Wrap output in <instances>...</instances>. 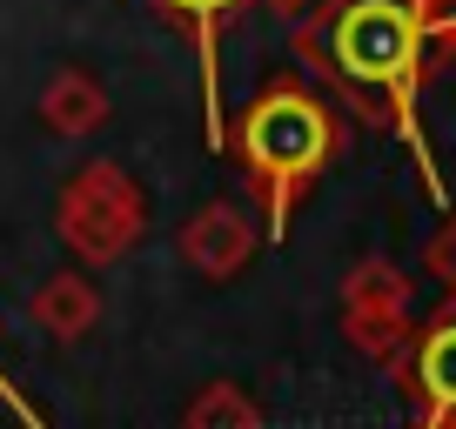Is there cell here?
<instances>
[{
	"instance_id": "cell-6",
	"label": "cell",
	"mask_w": 456,
	"mask_h": 429,
	"mask_svg": "<svg viewBox=\"0 0 456 429\" xmlns=\"http://www.w3.org/2000/svg\"><path fill=\"white\" fill-rule=\"evenodd\" d=\"M396 376H403V389H410V402L423 416H456V295L416 329V343L396 362Z\"/></svg>"
},
{
	"instance_id": "cell-13",
	"label": "cell",
	"mask_w": 456,
	"mask_h": 429,
	"mask_svg": "<svg viewBox=\"0 0 456 429\" xmlns=\"http://www.w3.org/2000/svg\"><path fill=\"white\" fill-rule=\"evenodd\" d=\"M416 429H456V416H416Z\"/></svg>"
},
{
	"instance_id": "cell-1",
	"label": "cell",
	"mask_w": 456,
	"mask_h": 429,
	"mask_svg": "<svg viewBox=\"0 0 456 429\" xmlns=\"http://www.w3.org/2000/svg\"><path fill=\"white\" fill-rule=\"evenodd\" d=\"M296 54L315 61L329 81H342L362 101V121L396 128L429 168L423 128H416V94H423V68H429V0H329V7H309V20L296 28ZM429 188L443 195L436 168H429Z\"/></svg>"
},
{
	"instance_id": "cell-3",
	"label": "cell",
	"mask_w": 456,
	"mask_h": 429,
	"mask_svg": "<svg viewBox=\"0 0 456 429\" xmlns=\"http://www.w3.org/2000/svg\"><path fill=\"white\" fill-rule=\"evenodd\" d=\"M54 229H61V242H68L74 262H87V269H114V262L142 242L148 201H142V188H134L128 168L87 161V168H74L68 182H61Z\"/></svg>"
},
{
	"instance_id": "cell-12",
	"label": "cell",
	"mask_w": 456,
	"mask_h": 429,
	"mask_svg": "<svg viewBox=\"0 0 456 429\" xmlns=\"http://www.w3.org/2000/svg\"><path fill=\"white\" fill-rule=\"evenodd\" d=\"M262 7H269V14H282V20H302L315 0H262Z\"/></svg>"
},
{
	"instance_id": "cell-7",
	"label": "cell",
	"mask_w": 456,
	"mask_h": 429,
	"mask_svg": "<svg viewBox=\"0 0 456 429\" xmlns=\"http://www.w3.org/2000/svg\"><path fill=\"white\" fill-rule=\"evenodd\" d=\"M155 7L188 34V41H195V54H201V108H208V142L228 148V128H222V34H228V20H235L242 0H155Z\"/></svg>"
},
{
	"instance_id": "cell-9",
	"label": "cell",
	"mask_w": 456,
	"mask_h": 429,
	"mask_svg": "<svg viewBox=\"0 0 456 429\" xmlns=\"http://www.w3.org/2000/svg\"><path fill=\"white\" fill-rule=\"evenodd\" d=\"M28 315H34V329H47L54 343H81V336L101 329V288L87 275H47L28 295Z\"/></svg>"
},
{
	"instance_id": "cell-4",
	"label": "cell",
	"mask_w": 456,
	"mask_h": 429,
	"mask_svg": "<svg viewBox=\"0 0 456 429\" xmlns=\"http://www.w3.org/2000/svg\"><path fill=\"white\" fill-rule=\"evenodd\" d=\"M342 336L356 343V356L396 369L416 343V309H410V275L389 255H362L342 275Z\"/></svg>"
},
{
	"instance_id": "cell-5",
	"label": "cell",
	"mask_w": 456,
	"mask_h": 429,
	"mask_svg": "<svg viewBox=\"0 0 456 429\" xmlns=\"http://www.w3.org/2000/svg\"><path fill=\"white\" fill-rule=\"evenodd\" d=\"M256 242H262L256 214H248L242 201H201L182 222V235H175V255H182L201 282H235L242 262L256 255Z\"/></svg>"
},
{
	"instance_id": "cell-8",
	"label": "cell",
	"mask_w": 456,
	"mask_h": 429,
	"mask_svg": "<svg viewBox=\"0 0 456 429\" xmlns=\"http://www.w3.org/2000/svg\"><path fill=\"white\" fill-rule=\"evenodd\" d=\"M34 115H41V128L61 134V142H87V134L108 121V87L87 68H54L47 87H41V101H34Z\"/></svg>"
},
{
	"instance_id": "cell-11",
	"label": "cell",
	"mask_w": 456,
	"mask_h": 429,
	"mask_svg": "<svg viewBox=\"0 0 456 429\" xmlns=\"http://www.w3.org/2000/svg\"><path fill=\"white\" fill-rule=\"evenodd\" d=\"M423 269L436 275V288H443V295H456V214L443 222L436 235H429V248H423Z\"/></svg>"
},
{
	"instance_id": "cell-10",
	"label": "cell",
	"mask_w": 456,
	"mask_h": 429,
	"mask_svg": "<svg viewBox=\"0 0 456 429\" xmlns=\"http://www.w3.org/2000/svg\"><path fill=\"white\" fill-rule=\"evenodd\" d=\"M182 429H262V402L248 396L242 383H208L188 402Z\"/></svg>"
},
{
	"instance_id": "cell-2",
	"label": "cell",
	"mask_w": 456,
	"mask_h": 429,
	"mask_svg": "<svg viewBox=\"0 0 456 429\" xmlns=\"http://www.w3.org/2000/svg\"><path fill=\"white\" fill-rule=\"evenodd\" d=\"M228 148L242 155V174H248V188H256V201H262V222H269V235L282 242L296 201L309 195L315 174L342 155V121H336V108H329L322 94H309L302 81L282 74V81H269L242 108Z\"/></svg>"
}]
</instances>
